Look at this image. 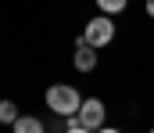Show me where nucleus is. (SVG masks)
Wrapping results in <instances>:
<instances>
[{"instance_id": "obj_1", "label": "nucleus", "mask_w": 154, "mask_h": 133, "mask_svg": "<svg viewBox=\"0 0 154 133\" xmlns=\"http://www.w3.org/2000/svg\"><path fill=\"white\" fill-rule=\"evenodd\" d=\"M47 108L54 112V115H79V108H82V93L75 87H68V83H54V87H47Z\"/></svg>"}, {"instance_id": "obj_2", "label": "nucleus", "mask_w": 154, "mask_h": 133, "mask_svg": "<svg viewBox=\"0 0 154 133\" xmlns=\"http://www.w3.org/2000/svg\"><path fill=\"white\" fill-rule=\"evenodd\" d=\"M82 40L90 47H108L111 40H115V18L111 14H97V18H90L86 22V29H82Z\"/></svg>"}, {"instance_id": "obj_3", "label": "nucleus", "mask_w": 154, "mask_h": 133, "mask_svg": "<svg viewBox=\"0 0 154 133\" xmlns=\"http://www.w3.org/2000/svg\"><path fill=\"white\" fill-rule=\"evenodd\" d=\"M104 119H108V108H104V101H97V97H82V108H79V122L86 126V130H100L104 126Z\"/></svg>"}, {"instance_id": "obj_4", "label": "nucleus", "mask_w": 154, "mask_h": 133, "mask_svg": "<svg viewBox=\"0 0 154 133\" xmlns=\"http://www.w3.org/2000/svg\"><path fill=\"white\" fill-rule=\"evenodd\" d=\"M72 65H75L79 72H93V68H97V47H90L79 36L75 40V54H72Z\"/></svg>"}, {"instance_id": "obj_5", "label": "nucleus", "mask_w": 154, "mask_h": 133, "mask_svg": "<svg viewBox=\"0 0 154 133\" xmlns=\"http://www.w3.org/2000/svg\"><path fill=\"white\" fill-rule=\"evenodd\" d=\"M11 130L14 133H47V126H43L39 119H32V115H18V119L11 122Z\"/></svg>"}, {"instance_id": "obj_6", "label": "nucleus", "mask_w": 154, "mask_h": 133, "mask_svg": "<svg viewBox=\"0 0 154 133\" xmlns=\"http://www.w3.org/2000/svg\"><path fill=\"white\" fill-rule=\"evenodd\" d=\"M97 7H100L104 14H111V18H115V14H122V11L129 7V0H97Z\"/></svg>"}, {"instance_id": "obj_7", "label": "nucleus", "mask_w": 154, "mask_h": 133, "mask_svg": "<svg viewBox=\"0 0 154 133\" xmlns=\"http://www.w3.org/2000/svg\"><path fill=\"white\" fill-rule=\"evenodd\" d=\"M14 119H18V104H14V101H0V122L11 126Z\"/></svg>"}, {"instance_id": "obj_8", "label": "nucleus", "mask_w": 154, "mask_h": 133, "mask_svg": "<svg viewBox=\"0 0 154 133\" xmlns=\"http://www.w3.org/2000/svg\"><path fill=\"white\" fill-rule=\"evenodd\" d=\"M65 133H93V130H86V126L79 122V115H68V126H65Z\"/></svg>"}, {"instance_id": "obj_9", "label": "nucleus", "mask_w": 154, "mask_h": 133, "mask_svg": "<svg viewBox=\"0 0 154 133\" xmlns=\"http://www.w3.org/2000/svg\"><path fill=\"white\" fill-rule=\"evenodd\" d=\"M143 11H147V14L154 18V0H147V4H143Z\"/></svg>"}, {"instance_id": "obj_10", "label": "nucleus", "mask_w": 154, "mask_h": 133, "mask_svg": "<svg viewBox=\"0 0 154 133\" xmlns=\"http://www.w3.org/2000/svg\"><path fill=\"white\" fill-rule=\"evenodd\" d=\"M97 133H122V130H115V126H100Z\"/></svg>"}, {"instance_id": "obj_11", "label": "nucleus", "mask_w": 154, "mask_h": 133, "mask_svg": "<svg viewBox=\"0 0 154 133\" xmlns=\"http://www.w3.org/2000/svg\"><path fill=\"white\" fill-rule=\"evenodd\" d=\"M151 133H154V126H151Z\"/></svg>"}]
</instances>
